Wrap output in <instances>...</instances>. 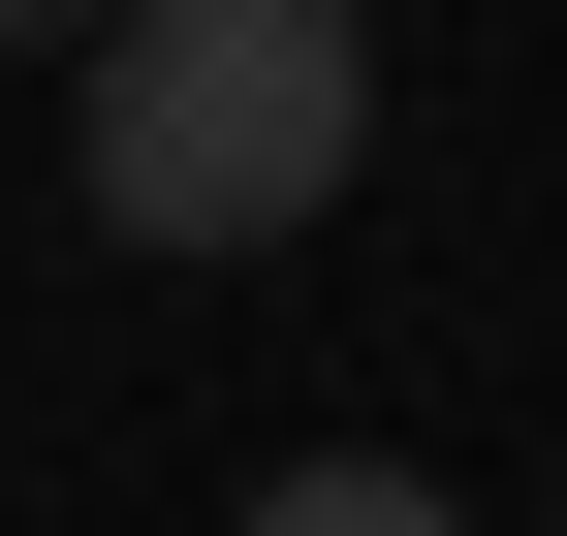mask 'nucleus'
Wrapping results in <instances>:
<instances>
[{
  "label": "nucleus",
  "mask_w": 567,
  "mask_h": 536,
  "mask_svg": "<svg viewBox=\"0 0 567 536\" xmlns=\"http://www.w3.org/2000/svg\"><path fill=\"white\" fill-rule=\"evenodd\" d=\"M63 158H95L126 252H284L379 158V32H347V0H126L95 95H63Z\"/></svg>",
  "instance_id": "f257e3e1"
},
{
  "label": "nucleus",
  "mask_w": 567,
  "mask_h": 536,
  "mask_svg": "<svg viewBox=\"0 0 567 536\" xmlns=\"http://www.w3.org/2000/svg\"><path fill=\"white\" fill-rule=\"evenodd\" d=\"M252 536H473V505H442V474H410V442H316V474H284Z\"/></svg>",
  "instance_id": "f03ea898"
}]
</instances>
